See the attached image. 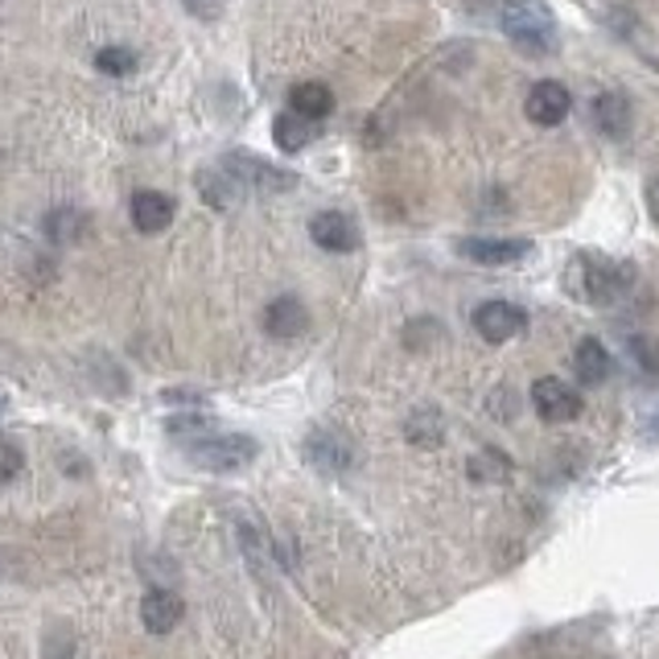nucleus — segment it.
Masks as SVG:
<instances>
[{
    "instance_id": "1",
    "label": "nucleus",
    "mask_w": 659,
    "mask_h": 659,
    "mask_svg": "<svg viewBox=\"0 0 659 659\" xmlns=\"http://www.w3.org/2000/svg\"><path fill=\"white\" fill-rule=\"evenodd\" d=\"M503 34L515 42V50L544 58L557 50V21L544 0H508L503 9Z\"/></svg>"
},
{
    "instance_id": "2",
    "label": "nucleus",
    "mask_w": 659,
    "mask_h": 659,
    "mask_svg": "<svg viewBox=\"0 0 659 659\" xmlns=\"http://www.w3.org/2000/svg\"><path fill=\"white\" fill-rule=\"evenodd\" d=\"M573 288L590 305H614L630 288V269L610 255H581L573 264Z\"/></svg>"
},
{
    "instance_id": "3",
    "label": "nucleus",
    "mask_w": 659,
    "mask_h": 659,
    "mask_svg": "<svg viewBox=\"0 0 659 659\" xmlns=\"http://www.w3.org/2000/svg\"><path fill=\"white\" fill-rule=\"evenodd\" d=\"M190 462L211 474H236L255 457V441L243 433H211V438H190Z\"/></svg>"
},
{
    "instance_id": "4",
    "label": "nucleus",
    "mask_w": 659,
    "mask_h": 659,
    "mask_svg": "<svg viewBox=\"0 0 659 659\" xmlns=\"http://www.w3.org/2000/svg\"><path fill=\"white\" fill-rule=\"evenodd\" d=\"M532 408H536L548 424H565L581 417L586 400H581V391H577L573 384H565L557 375H544V379L532 384Z\"/></svg>"
},
{
    "instance_id": "5",
    "label": "nucleus",
    "mask_w": 659,
    "mask_h": 659,
    "mask_svg": "<svg viewBox=\"0 0 659 659\" xmlns=\"http://www.w3.org/2000/svg\"><path fill=\"white\" fill-rule=\"evenodd\" d=\"M223 166L236 173V182L243 186V194H248V190H255V194H281V190L297 186V178H293V173L276 170V166L260 161V157H248V152H231V157H223Z\"/></svg>"
},
{
    "instance_id": "6",
    "label": "nucleus",
    "mask_w": 659,
    "mask_h": 659,
    "mask_svg": "<svg viewBox=\"0 0 659 659\" xmlns=\"http://www.w3.org/2000/svg\"><path fill=\"white\" fill-rule=\"evenodd\" d=\"M474 330L487 342H511L527 330V314L511 302H482L474 309Z\"/></svg>"
},
{
    "instance_id": "7",
    "label": "nucleus",
    "mask_w": 659,
    "mask_h": 659,
    "mask_svg": "<svg viewBox=\"0 0 659 659\" xmlns=\"http://www.w3.org/2000/svg\"><path fill=\"white\" fill-rule=\"evenodd\" d=\"M569 107H573V95H569V87L557 83V79L536 83L524 100L527 120H532V124H541V128H557L560 120L569 116Z\"/></svg>"
},
{
    "instance_id": "8",
    "label": "nucleus",
    "mask_w": 659,
    "mask_h": 659,
    "mask_svg": "<svg viewBox=\"0 0 659 659\" xmlns=\"http://www.w3.org/2000/svg\"><path fill=\"white\" fill-rule=\"evenodd\" d=\"M457 252L474 260V264H490V269H499V264H515V260H524L532 252V243L527 239H495V236H466L457 239Z\"/></svg>"
},
{
    "instance_id": "9",
    "label": "nucleus",
    "mask_w": 659,
    "mask_h": 659,
    "mask_svg": "<svg viewBox=\"0 0 659 659\" xmlns=\"http://www.w3.org/2000/svg\"><path fill=\"white\" fill-rule=\"evenodd\" d=\"M309 236L318 248L326 252H355L359 248V227L351 215H342V211H321L309 219Z\"/></svg>"
},
{
    "instance_id": "10",
    "label": "nucleus",
    "mask_w": 659,
    "mask_h": 659,
    "mask_svg": "<svg viewBox=\"0 0 659 659\" xmlns=\"http://www.w3.org/2000/svg\"><path fill=\"white\" fill-rule=\"evenodd\" d=\"M309 330V309L297 297H276L264 309V334L276 342H293Z\"/></svg>"
},
{
    "instance_id": "11",
    "label": "nucleus",
    "mask_w": 659,
    "mask_h": 659,
    "mask_svg": "<svg viewBox=\"0 0 659 659\" xmlns=\"http://www.w3.org/2000/svg\"><path fill=\"white\" fill-rule=\"evenodd\" d=\"M590 120L606 140H626V136H630V103H626V95H618V91H602V95L590 103Z\"/></svg>"
},
{
    "instance_id": "12",
    "label": "nucleus",
    "mask_w": 659,
    "mask_h": 659,
    "mask_svg": "<svg viewBox=\"0 0 659 659\" xmlns=\"http://www.w3.org/2000/svg\"><path fill=\"white\" fill-rule=\"evenodd\" d=\"M128 211H133L136 231H145V236H157L173 223V198L161 190H136Z\"/></svg>"
},
{
    "instance_id": "13",
    "label": "nucleus",
    "mask_w": 659,
    "mask_h": 659,
    "mask_svg": "<svg viewBox=\"0 0 659 659\" xmlns=\"http://www.w3.org/2000/svg\"><path fill=\"white\" fill-rule=\"evenodd\" d=\"M182 614H186V606H182V598L173 590H149L140 598V618H145V626H149L152 635H170V630H178Z\"/></svg>"
},
{
    "instance_id": "14",
    "label": "nucleus",
    "mask_w": 659,
    "mask_h": 659,
    "mask_svg": "<svg viewBox=\"0 0 659 659\" xmlns=\"http://www.w3.org/2000/svg\"><path fill=\"white\" fill-rule=\"evenodd\" d=\"M288 112L309 120V124H318V120H326L334 112V91L326 83H297L288 91Z\"/></svg>"
},
{
    "instance_id": "15",
    "label": "nucleus",
    "mask_w": 659,
    "mask_h": 659,
    "mask_svg": "<svg viewBox=\"0 0 659 659\" xmlns=\"http://www.w3.org/2000/svg\"><path fill=\"white\" fill-rule=\"evenodd\" d=\"M573 372L581 384L598 388V384H606L610 372H614V359H610V351L598 339H581V346H577V355H573Z\"/></svg>"
},
{
    "instance_id": "16",
    "label": "nucleus",
    "mask_w": 659,
    "mask_h": 659,
    "mask_svg": "<svg viewBox=\"0 0 659 659\" xmlns=\"http://www.w3.org/2000/svg\"><path fill=\"white\" fill-rule=\"evenodd\" d=\"M198 190H203L206 206H215V211H231V206L243 198V186H239L236 173L227 170V166L198 173Z\"/></svg>"
},
{
    "instance_id": "17",
    "label": "nucleus",
    "mask_w": 659,
    "mask_h": 659,
    "mask_svg": "<svg viewBox=\"0 0 659 659\" xmlns=\"http://www.w3.org/2000/svg\"><path fill=\"white\" fill-rule=\"evenodd\" d=\"M272 136H276V145L285 152H302L309 140H314V124L302 116H293V112H281V116L272 120Z\"/></svg>"
},
{
    "instance_id": "18",
    "label": "nucleus",
    "mask_w": 659,
    "mask_h": 659,
    "mask_svg": "<svg viewBox=\"0 0 659 659\" xmlns=\"http://www.w3.org/2000/svg\"><path fill=\"white\" fill-rule=\"evenodd\" d=\"M83 231H87V215L79 206H58L50 219H46V236H50L54 243H75Z\"/></svg>"
},
{
    "instance_id": "19",
    "label": "nucleus",
    "mask_w": 659,
    "mask_h": 659,
    "mask_svg": "<svg viewBox=\"0 0 659 659\" xmlns=\"http://www.w3.org/2000/svg\"><path fill=\"white\" fill-rule=\"evenodd\" d=\"M309 457L321 462V466L342 470V466L351 462V445H346L342 438H334V433H314V438H309Z\"/></svg>"
},
{
    "instance_id": "20",
    "label": "nucleus",
    "mask_w": 659,
    "mask_h": 659,
    "mask_svg": "<svg viewBox=\"0 0 659 659\" xmlns=\"http://www.w3.org/2000/svg\"><path fill=\"white\" fill-rule=\"evenodd\" d=\"M466 470H470L474 482H503V478L511 474V462L499 454V450H482V454L470 457V466H466Z\"/></svg>"
},
{
    "instance_id": "21",
    "label": "nucleus",
    "mask_w": 659,
    "mask_h": 659,
    "mask_svg": "<svg viewBox=\"0 0 659 659\" xmlns=\"http://www.w3.org/2000/svg\"><path fill=\"white\" fill-rule=\"evenodd\" d=\"M405 433H408L412 445H424V450H429V445H438L441 441V417L433 412V408H421V412H412V417H408Z\"/></svg>"
},
{
    "instance_id": "22",
    "label": "nucleus",
    "mask_w": 659,
    "mask_h": 659,
    "mask_svg": "<svg viewBox=\"0 0 659 659\" xmlns=\"http://www.w3.org/2000/svg\"><path fill=\"white\" fill-rule=\"evenodd\" d=\"M626 351H630V359L639 363V372L647 375V379H659V339L635 334V339L626 342Z\"/></svg>"
},
{
    "instance_id": "23",
    "label": "nucleus",
    "mask_w": 659,
    "mask_h": 659,
    "mask_svg": "<svg viewBox=\"0 0 659 659\" xmlns=\"http://www.w3.org/2000/svg\"><path fill=\"white\" fill-rule=\"evenodd\" d=\"M95 67L103 70V75H133L136 70V54L124 50V46H103L100 54H95Z\"/></svg>"
},
{
    "instance_id": "24",
    "label": "nucleus",
    "mask_w": 659,
    "mask_h": 659,
    "mask_svg": "<svg viewBox=\"0 0 659 659\" xmlns=\"http://www.w3.org/2000/svg\"><path fill=\"white\" fill-rule=\"evenodd\" d=\"M25 466V454H21V445L13 438H0V482H13Z\"/></svg>"
},
{
    "instance_id": "25",
    "label": "nucleus",
    "mask_w": 659,
    "mask_h": 659,
    "mask_svg": "<svg viewBox=\"0 0 659 659\" xmlns=\"http://www.w3.org/2000/svg\"><path fill=\"white\" fill-rule=\"evenodd\" d=\"M182 4H186L190 13H194V18H203V21H215L223 13V4H227V0H182Z\"/></svg>"
},
{
    "instance_id": "26",
    "label": "nucleus",
    "mask_w": 659,
    "mask_h": 659,
    "mask_svg": "<svg viewBox=\"0 0 659 659\" xmlns=\"http://www.w3.org/2000/svg\"><path fill=\"white\" fill-rule=\"evenodd\" d=\"M647 203H651V215H656V223H659V178L656 182H647Z\"/></svg>"
},
{
    "instance_id": "27",
    "label": "nucleus",
    "mask_w": 659,
    "mask_h": 659,
    "mask_svg": "<svg viewBox=\"0 0 659 659\" xmlns=\"http://www.w3.org/2000/svg\"><path fill=\"white\" fill-rule=\"evenodd\" d=\"M647 438H659V412L651 417V421H647Z\"/></svg>"
},
{
    "instance_id": "28",
    "label": "nucleus",
    "mask_w": 659,
    "mask_h": 659,
    "mask_svg": "<svg viewBox=\"0 0 659 659\" xmlns=\"http://www.w3.org/2000/svg\"><path fill=\"white\" fill-rule=\"evenodd\" d=\"M0 408H4V400H0Z\"/></svg>"
}]
</instances>
